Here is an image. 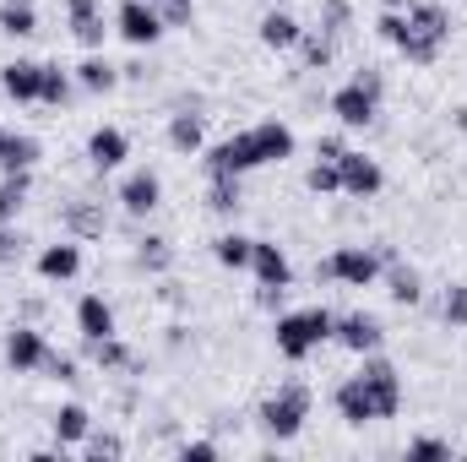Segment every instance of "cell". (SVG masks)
<instances>
[{"mask_svg":"<svg viewBox=\"0 0 467 462\" xmlns=\"http://www.w3.org/2000/svg\"><path fill=\"white\" fill-rule=\"evenodd\" d=\"M446 44H451V11H446L441 0H413L391 49H397L408 66H435Z\"/></svg>","mask_w":467,"mask_h":462,"instance_id":"obj_1","label":"cell"},{"mask_svg":"<svg viewBox=\"0 0 467 462\" xmlns=\"http://www.w3.org/2000/svg\"><path fill=\"white\" fill-rule=\"evenodd\" d=\"M332 327H337V316H332L327 305H305V310L277 316L272 343H277V353H283L288 364H305V359H310L321 343H332Z\"/></svg>","mask_w":467,"mask_h":462,"instance_id":"obj_2","label":"cell"},{"mask_svg":"<svg viewBox=\"0 0 467 462\" xmlns=\"http://www.w3.org/2000/svg\"><path fill=\"white\" fill-rule=\"evenodd\" d=\"M310 386L305 381H283L261 408H255V419H261V430H266V441H294L299 430H305V419H310Z\"/></svg>","mask_w":467,"mask_h":462,"instance_id":"obj_3","label":"cell"},{"mask_svg":"<svg viewBox=\"0 0 467 462\" xmlns=\"http://www.w3.org/2000/svg\"><path fill=\"white\" fill-rule=\"evenodd\" d=\"M380 272H386V261H380V250H375V245H337V250L316 267V278L343 283V289H375V283H380Z\"/></svg>","mask_w":467,"mask_h":462,"instance_id":"obj_4","label":"cell"},{"mask_svg":"<svg viewBox=\"0 0 467 462\" xmlns=\"http://www.w3.org/2000/svg\"><path fill=\"white\" fill-rule=\"evenodd\" d=\"M353 375H358L364 392L375 397V414H380V419H397V408H402V375H397V364L380 359V353H364V364H358Z\"/></svg>","mask_w":467,"mask_h":462,"instance_id":"obj_5","label":"cell"},{"mask_svg":"<svg viewBox=\"0 0 467 462\" xmlns=\"http://www.w3.org/2000/svg\"><path fill=\"white\" fill-rule=\"evenodd\" d=\"M115 33L130 44V49H152L169 27H163V16H158L152 0H119L115 5Z\"/></svg>","mask_w":467,"mask_h":462,"instance_id":"obj_6","label":"cell"},{"mask_svg":"<svg viewBox=\"0 0 467 462\" xmlns=\"http://www.w3.org/2000/svg\"><path fill=\"white\" fill-rule=\"evenodd\" d=\"M202 163H207V174H234V180H244L250 169H266L250 131H234V136H223V142H213Z\"/></svg>","mask_w":467,"mask_h":462,"instance_id":"obj_7","label":"cell"},{"mask_svg":"<svg viewBox=\"0 0 467 462\" xmlns=\"http://www.w3.org/2000/svg\"><path fill=\"white\" fill-rule=\"evenodd\" d=\"M115 202H119V213L125 218H152L158 213V202H163V180H158V169H130L125 180H119V191H115Z\"/></svg>","mask_w":467,"mask_h":462,"instance_id":"obj_8","label":"cell"},{"mask_svg":"<svg viewBox=\"0 0 467 462\" xmlns=\"http://www.w3.org/2000/svg\"><path fill=\"white\" fill-rule=\"evenodd\" d=\"M44 359H49V338L38 332V327H11L5 332V370L11 375H38L44 370Z\"/></svg>","mask_w":467,"mask_h":462,"instance_id":"obj_9","label":"cell"},{"mask_svg":"<svg viewBox=\"0 0 467 462\" xmlns=\"http://www.w3.org/2000/svg\"><path fill=\"white\" fill-rule=\"evenodd\" d=\"M332 343H343L348 353H380L386 343V327H380V316H369V310H348V316H337V327H332Z\"/></svg>","mask_w":467,"mask_h":462,"instance_id":"obj_10","label":"cell"},{"mask_svg":"<svg viewBox=\"0 0 467 462\" xmlns=\"http://www.w3.org/2000/svg\"><path fill=\"white\" fill-rule=\"evenodd\" d=\"M337 174H343V196H358V202L380 196V185H386V169L369 152H353V147L337 158Z\"/></svg>","mask_w":467,"mask_h":462,"instance_id":"obj_11","label":"cell"},{"mask_svg":"<svg viewBox=\"0 0 467 462\" xmlns=\"http://www.w3.org/2000/svg\"><path fill=\"white\" fill-rule=\"evenodd\" d=\"M332 115H337L343 131H364V125H375V115H380V99H375L364 82H343V88L332 93Z\"/></svg>","mask_w":467,"mask_h":462,"instance_id":"obj_12","label":"cell"},{"mask_svg":"<svg viewBox=\"0 0 467 462\" xmlns=\"http://www.w3.org/2000/svg\"><path fill=\"white\" fill-rule=\"evenodd\" d=\"M250 272H255L261 289H288L294 283V261H288V250L277 239H255L250 245Z\"/></svg>","mask_w":467,"mask_h":462,"instance_id":"obj_13","label":"cell"},{"mask_svg":"<svg viewBox=\"0 0 467 462\" xmlns=\"http://www.w3.org/2000/svg\"><path fill=\"white\" fill-rule=\"evenodd\" d=\"M250 136H255V152H261V163H288L294 158V147H299V136H294V125L288 120H255L250 125Z\"/></svg>","mask_w":467,"mask_h":462,"instance_id":"obj_14","label":"cell"},{"mask_svg":"<svg viewBox=\"0 0 467 462\" xmlns=\"http://www.w3.org/2000/svg\"><path fill=\"white\" fill-rule=\"evenodd\" d=\"M125 158H130V136H125L119 125H99V131L88 136V163H93L99 174L125 169Z\"/></svg>","mask_w":467,"mask_h":462,"instance_id":"obj_15","label":"cell"},{"mask_svg":"<svg viewBox=\"0 0 467 462\" xmlns=\"http://www.w3.org/2000/svg\"><path fill=\"white\" fill-rule=\"evenodd\" d=\"M332 408H337V419H343V425H353V430H364V425H380V414H375V397L364 392V381H358V375H348V381L332 392Z\"/></svg>","mask_w":467,"mask_h":462,"instance_id":"obj_16","label":"cell"},{"mask_svg":"<svg viewBox=\"0 0 467 462\" xmlns=\"http://www.w3.org/2000/svg\"><path fill=\"white\" fill-rule=\"evenodd\" d=\"M38 82H44V60H5L0 66V93L11 104H38Z\"/></svg>","mask_w":467,"mask_h":462,"instance_id":"obj_17","label":"cell"},{"mask_svg":"<svg viewBox=\"0 0 467 462\" xmlns=\"http://www.w3.org/2000/svg\"><path fill=\"white\" fill-rule=\"evenodd\" d=\"M66 27H71V38L82 49H104V38H109L99 0H66Z\"/></svg>","mask_w":467,"mask_h":462,"instance_id":"obj_18","label":"cell"},{"mask_svg":"<svg viewBox=\"0 0 467 462\" xmlns=\"http://www.w3.org/2000/svg\"><path fill=\"white\" fill-rule=\"evenodd\" d=\"M77 332H82V343H99V338H115L119 321H115V305L104 299V294H82L77 299Z\"/></svg>","mask_w":467,"mask_h":462,"instance_id":"obj_19","label":"cell"},{"mask_svg":"<svg viewBox=\"0 0 467 462\" xmlns=\"http://www.w3.org/2000/svg\"><path fill=\"white\" fill-rule=\"evenodd\" d=\"M77 272H82V245L77 239H55V245L38 250V278L44 283H71Z\"/></svg>","mask_w":467,"mask_h":462,"instance_id":"obj_20","label":"cell"},{"mask_svg":"<svg viewBox=\"0 0 467 462\" xmlns=\"http://www.w3.org/2000/svg\"><path fill=\"white\" fill-rule=\"evenodd\" d=\"M71 77H77V88H82V93H93V99L115 93L119 82H125V71H119L109 55H99V49H93V55H88L82 66H71Z\"/></svg>","mask_w":467,"mask_h":462,"instance_id":"obj_21","label":"cell"},{"mask_svg":"<svg viewBox=\"0 0 467 462\" xmlns=\"http://www.w3.org/2000/svg\"><path fill=\"white\" fill-rule=\"evenodd\" d=\"M255 38H261L266 49H277V55H288V49H299V38H305V27H299V16H294V11H266V16L255 22Z\"/></svg>","mask_w":467,"mask_h":462,"instance_id":"obj_22","label":"cell"},{"mask_svg":"<svg viewBox=\"0 0 467 462\" xmlns=\"http://www.w3.org/2000/svg\"><path fill=\"white\" fill-rule=\"evenodd\" d=\"M49 430H55V446H60V452H66V446H82V441L93 436V414H88L82 403H60L55 419H49Z\"/></svg>","mask_w":467,"mask_h":462,"instance_id":"obj_23","label":"cell"},{"mask_svg":"<svg viewBox=\"0 0 467 462\" xmlns=\"http://www.w3.org/2000/svg\"><path fill=\"white\" fill-rule=\"evenodd\" d=\"M380 278H386V294H391L397 305H419V299H424V278H419V267H408L402 256H391Z\"/></svg>","mask_w":467,"mask_h":462,"instance_id":"obj_24","label":"cell"},{"mask_svg":"<svg viewBox=\"0 0 467 462\" xmlns=\"http://www.w3.org/2000/svg\"><path fill=\"white\" fill-rule=\"evenodd\" d=\"M169 147H174L180 158H196V152H207V125H202V115H191V110L169 115Z\"/></svg>","mask_w":467,"mask_h":462,"instance_id":"obj_25","label":"cell"},{"mask_svg":"<svg viewBox=\"0 0 467 462\" xmlns=\"http://www.w3.org/2000/svg\"><path fill=\"white\" fill-rule=\"evenodd\" d=\"M82 353L104 370V375H125V370H136V353H130V343L125 338H99V343H82Z\"/></svg>","mask_w":467,"mask_h":462,"instance_id":"obj_26","label":"cell"},{"mask_svg":"<svg viewBox=\"0 0 467 462\" xmlns=\"http://www.w3.org/2000/svg\"><path fill=\"white\" fill-rule=\"evenodd\" d=\"M38 158H44L38 136H27V131H11V136H5V147H0V174H16V169H38Z\"/></svg>","mask_w":467,"mask_h":462,"instance_id":"obj_27","label":"cell"},{"mask_svg":"<svg viewBox=\"0 0 467 462\" xmlns=\"http://www.w3.org/2000/svg\"><path fill=\"white\" fill-rule=\"evenodd\" d=\"M33 196V169H16V174H0V224H16L22 207Z\"/></svg>","mask_w":467,"mask_h":462,"instance_id":"obj_28","label":"cell"},{"mask_svg":"<svg viewBox=\"0 0 467 462\" xmlns=\"http://www.w3.org/2000/svg\"><path fill=\"white\" fill-rule=\"evenodd\" d=\"M0 33L5 38H33L38 33V5L33 0H0Z\"/></svg>","mask_w":467,"mask_h":462,"instance_id":"obj_29","label":"cell"},{"mask_svg":"<svg viewBox=\"0 0 467 462\" xmlns=\"http://www.w3.org/2000/svg\"><path fill=\"white\" fill-rule=\"evenodd\" d=\"M299 60H305V71H327V66L337 60V38L321 33V27H305V38H299Z\"/></svg>","mask_w":467,"mask_h":462,"instance_id":"obj_30","label":"cell"},{"mask_svg":"<svg viewBox=\"0 0 467 462\" xmlns=\"http://www.w3.org/2000/svg\"><path fill=\"white\" fill-rule=\"evenodd\" d=\"M77 99V77L66 71V66H44V82H38V104H49V110H66Z\"/></svg>","mask_w":467,"mask_h":462,"instance_id":"obj_31","label":"cell"},{"mask_svg":"<svg viewBox=\"0 0 467 462\" xmlns=\"http://www.w3.org/2000/svg\"><path fill=\"white\" fill-rule=\"evenodd\" d=\"M250 234H239V229H229V234H218L213 239V256H218V267H229V272H250Z\"/></svg>","mask_w":467,"mask_h":462,"instance_id":"obj_32","label":"cell"},{"mask_svg":"<svg viewBox=\"0 0 467 462\" xmlns=\"http://www.w3.org/2000/svg\"><path fill=\"white\" fill-rule=\"evenodd\" d=\"M239 202H244V191H239V180H234V174H207V207H213L218 218H234V213H239Z\"/></svg>","mask_w":467,"mask_h":462,"instance_id":"obj_33","label":"cell"},{"mask_svg":"<svg viewBox=\"0 0 467 462\" xmlns=\"http://www.w3.org/2000/svg\"><path fill=\"white\" fill-rule=\"evenodd\" d=\"M136 267H141V272H169V267H174V250H169V239H163V234H147V239H136Z\"/></svg>","mask_w":467,"mask_h":462,"instance_id":"obj_34","label":"cell"},{"mask_svg":"<svg viewBox=\"0 0 467 462\" xmlns=\"http://www.w3.org/2000/svg\"><path fill=\"white\" fill-rule=\"evenodd\" d=\"M305 191H310V196H343V174H337V163L316 158L310 174H305Z\"/></svg>","mask_w":467,"mask_h":462,"instance_id":"obj_35","label":"cell"},{"mask_svg":"<svg viewBox=\"0 0 467 462\" xmlns=\"http://www.w3.org/2000/svg\"><path fill=\"white\" fill-rule=\"evenodd\" d=\"M441 321H446L451 332H467V283H451V289H446V299H441Z\"/></svg>","mask_w":467,"mask_h":462,"instance_id":"obj_36","label":"cell"},{"mask_svg":"<svg viewBox=\"0 0 467 462\" xmlns=\"http://www.w3.org/2000/svg\"><path fill=\"white\" fill-rule=\"evenodd\" d=\"M348 27H353V5L348 0H321V33L348 38Z\"/></svg>","mask_w":467,"mask_h":462,"instance_id":"obj_37","label":"cell"},{"mask_svg":"<svg viewBox=\"0 0 467 462\" xmlns=\"http://www.w3.org/2000/svg\"><path fill=\"white\" fill-rule=\"evenodd\" d=\"M152 5H158L163 27H191L196 22V0H152Z\"/></svg>","mask_w":467,"mask_h":462,"instance_id":"obj_38","label":"cell"},{"mask_svg":"<svg viewBox=\"0 0 467 462\" xmlns=\"http://www.w3.org/2000/svg\"><path fill=\"white\" fill-rule=\"evenodd\" d=\"M82 457H93V462H104V457H125V441H119V436H99V430H93V436L82 441Z\"/></svg>","mask_w":467,"mask_h":462,"instance_id":"obj_39","label":"cell"},{"mask_svg":"<svg viewBox=\"0 0 467 462\" xmlns=\"http://www.w3.org/2000/svg\"><path fill=\"white\" fill-rule=\"evenodd\" d=\"M408 457H413V462L451 457V441H441V436H419V441H408Z\"/></svg>","mask_w":467,"mask_h":462,"instance_id":"obj_40","label":"cell"},{"mask_svg":"<svg viewBox=\"0 0 467 462\" xmlns=\"http://www.w3.org/2000/svg\"><path fill=\"white\" fill-rule=\"evenodd\" d=\"M22 245H27V239H22L16 224H0V267H16V261H22Z\"/></svg>","mask_w":467,"mask_h":462,"instance_id":"obj_41","label":"cell"},{"mask_svg":"<svg viewBox=\"0 0 467 462\" xmlns=\"http://www.w3.org/2000/svg\"><path fill=\"white\" fill-rule=\"evenodd\" d=\"M44 375H55V381H82L77 359H71V353H55V348H49V359H44Z\"/></svg>","mask_w":467,"mask_h":462,"instance_id":"obj_42","label":"cell"},{"mask_svg":"<svg viewBox=\"0 0 467 462\" xmlns=\"http://www.w3.org/2000/svg\"><path fill=\"white\" fill-rule=\"evenodd\" d=\"M348 152V136L343 131H327V136H316V158H327V163H337Z\"/></svg>","mask_w":467,"mask_h":462,"instance_id":"obj_43","label":"cell"},{"mask_svg":"<svg viewBox=\"0 0 467 462\" xmlns=\"http://www.w3.org/2000/svg\"><path fill=\"white\" fill-rule=\"evenodd\" d=\"M66 218H71L77 234H104V213H93V207H71Z\"/></svg>","mask_w":467,"mask_h":462,"instance_id":"obj_44","label":"cell"},{"mask_svg":"<svg viewBox=\"0 0 467 462\" xmlns=\"http://www.w3.org/2000/svg\"><path fill=\"white\" fill-rule=\"evenodd\" d=\"M180 462H218V446L213 441H185L180 446Z\"/></svg>","mask_w":467,"mask_h":462,"instance_id":"obj_45","label":"cell"},{"mask_svg":"<svg viewBox=\"0 0 467 462\" xmlns=\"http://www.w3.org/2000/svg\"><path fill=\"white\" fill-rule=\"evenodd\" d=\"M283 294H288V289H261V294H255V305H261V310H277V305H283Z\"/></svg>","mask_w":467,"mask_h":462,"instance_id":"obj_46","label":"cell"},{"mask_svg":"<svg viewBox=\"0 0 467 462\" xmlns=\"http://www.w3.org/2000/svg\"><path fill=\"white\" fill-rule=\"evenodd\" d=\"M375 5H380V11H408L413 0H375Z\"/></svg>","mask_w":467,"mask_h":462,"instance_id":"obj_47","label":"cell"},{"mask_svg":"<svg viewBox=\"0 0 467 462\" xmlns=\"http://www.w3.org/2000/svg\"><path fill=\"white\" fill-rule=\"evenodd\" d=\"M457 131H467V110H457Z\"/></svg>","mask_w":467,"mask_h":462,"instance_id":"obj_48","label":"cell"},{"mask_svg":"<svg viewBox=\"0 0 467 462\" xmlns=\"http://www.w3.org/2000/svg\"><path fill=\"white\" fill-rule=\"evenodd\" d=\"M5 136H11V131H5V125H0V147H5Z\"/></svg>","mask_w":467,"mask_h":462,"instance_id":"obj_49","label":"cell"}]
</instances>
